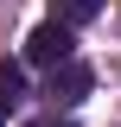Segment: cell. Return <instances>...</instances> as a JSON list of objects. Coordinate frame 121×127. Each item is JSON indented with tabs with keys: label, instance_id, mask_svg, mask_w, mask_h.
I'll return each instance as SVG.
<instances>
[{
	"label": "cell",
	"instance_id": "2",
	"mask_svg": "<svg viewBox=\"0 0 121 127\" xmlns=\"http://www.w3.org/2000/svg\"><path fill=\"white\" fill-rule=\"evenodd\" d=\"M45 76H51V83H45V95H51V102H64V108H70V102H83V95L96 89L89 64H76V57H70V64H58V70H45Z\"/></svg>",
	"mask_w": 121,
	"mask_h": 127
},
{
	"label": "cell",
	"instance_id": "5",
	"mask_svg": "<svg viewBox=\"0 0 121 127\" xmlns=\"http://www.w3.org/2000/svg\"><path fill=\"white\" fill-rule=\"evenodd\" d=\"M26 127H70V121H58V114H51V121H26Z\"/></svg>",
	"mask_w": 121,
	"mask_h": 127
},
{
	"label": "cell",
	"instance_id": "4",
	"mask_svg": "<svg viewBox=\"0 0 121 127\" xmlns=\"http://www.w3.org/2000/svg\"><path fill=\"white\" fill-rule=\"evenodd\" d=\"M96 13H102V0H51V19H64V26H89Z\"/></svg>",
	"mask_w": 121,
	"mask_h": 127
},
{
	"label": "cell",
	"instance_id": "1",
	"mask_svg": "<svg viewBox=\"0 0 121 127\" xmlns=\"http://www.w3.org/2000/svg\"><path fill=\"white\" fill-rule=\"evenodd\" d=\"M76 57V26H64V19H45V26H32L26 38V64L32 70H58V64Z\"/></svg>",
	"mask_w": 121,
	"mask_h": 127
},
{
	"label": "cell",
	"instance_id": "3",
	"mask_svg": "<svg viewBox=\"0 0 121 127\" xmlns=\"http://www.w3.org/2000/svg\"><path fill=\"white\" fill-rule=\"evenodd\" d=\"M19 102H26V70H19V64H0V121L13 114Z\"/></svg>",
	"mask_w": 121,
	"mask_h": 127
}]
</instances>
